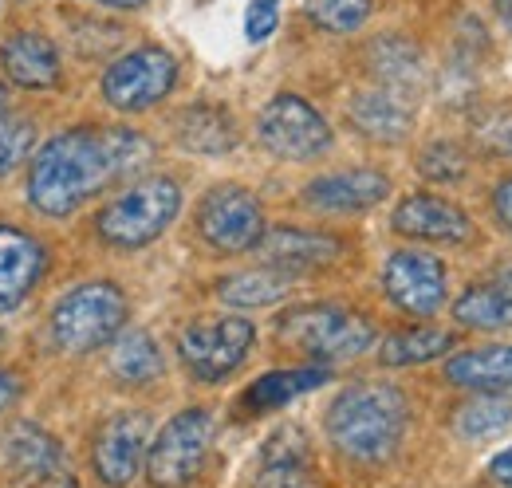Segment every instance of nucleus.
I'll return each mask as SVG.
<instances>
[{
    "label": "nucleus",
    "instance_id": "4",
    "mask_svg": "<svg viewBox=\"0 0 512 488\" xmlns=\"http://www.w3.org/2000/svg\"><path fill=\"white\" fill-rule=\"evenodd\" d=\"M127 323V296L107 284V280H91L71 288L64 300L52 311V339L56 347H64L71 355L107 347Z\"/></svg>",
    "mask_w": 512,
    "mask_h": 488
},
{
    "label": "nucleus",
    "instance_id": "32",
    "mask_svg": "<svg viewBox=\"0 0 512 488\" xmlns=\"http://www.w3.org/2000/svg\"><path fill=\"white\" fill-rule=\"evenodd\" d=\"M493 205H497V213H501V221L512 229V178L497 185V193H493Z\"/></svg>",
    "mask_w": 512,
    "mask_h": 488
},
{
    "label": "nucleus",
    "instance_id": "5",
    "mask_svg": "<svg viewBox=\"0 0 512 488\" xmlns=\"http://www.w3.org/2000/svg\"><path fill=\"white\" fill-rule=\"evenodd\" d=\"M182 209V189L170 178H142L99 213V237L115 248H142L158 241Z\"/></svg>",
    "mask_w": 512,
    "mask_h": 488
},
{
    "label": "nucleus",
    "instance_id": "36",
    "mask_svg": "<svg viewBox=\"0 0 512 488\" xmlns=\"http://www.w3.org/2000/svg\"><path fill=\"white\" fill-rule=\"evenodd\" d=\"M497 12L505 16V24L512 28V0H497Z\"/></svg>",
    "mask_w": 512,
    "mask_h": 488
},
{
    "label": "nucleus",
    "instance_id": "20",
    "mask_svg": "<svg viewBox=\"0 0 512 488\" xmlns=\"http://www.w3.org/2000/svg\"><path fill=\"white\" fill-rule=\"evenodd\" d=\"M351 122L359 134L375 142H402L410 134V107L398 99V91H363L351 99Z\"/></svg>",
    "mask_w": 512,
    "mask_h": 488
},
{
    "label": "nucleus",
    "instance_id": "16",
    "mask_svg": "<svg viewBox=\"0 0 512 488\" xmlns=\"http://www.w3.org/2000/svg\"><path fill=\"white\" fill-rule=\"evenodd\" d=\"M0 67L16 87L48 91L60 79V52L40 32H16L0 44Z\"/></svg>",
    "mask_w": 512,
    "mask_h": 488
},
{
    "label": "nucleus",
    "instance_id": "26",
    "mask_svg": "<svg viewBox=\"0 0 512 488\" xmlns=\"http://www.w3.org/2000/svg\"><path fill=\"white\" fill-rule=\"evenodd\" d=\"M449 343L453 339H449L446 331H438V327H410V331H394L386 339L379 359H383V366H418L446 355Z\"/></svg>",
    "mask_w": 512,
    "mask_h": 488
},
{
    "label": "nucleus",
    "instance_id": "13",
    "mask_svg": "<svg viewBox=\"0 0 512 488\" xmlns=\"http://www.w3.org/2000/svg\"><path fill=\"white\" fill-rule=\"evenodd\" d=\"M394 233L402 237H414V241H434V244H461L473 237V225L469 217L446 201V197H434V193H414L406 197L398 209H394Z\"/></svg>",
    "mask_w": 512,
    "mask_h": 488
},
{
    "label": "nucleus",
    "instance_id": "19",
    "mask_svg": "<svg viewBox=\"0 0 512 488\" xmlns=\"http://www.w3.org/2000/svg\"><path fill=\"white\" fill-rule=\"evenodd\" d=\"M446 378L461 390L505 394L512 390V347H477L461 351L446 363Z\"/></svg>",
    "mask_w": 512,
    "mask_h": 488
},
{
    "label": "nucleus",
    "instance_id": "29",
    "mask_svg": "<svg viewBox=\"0 0 512 488\" xmlns=\"http://www.w3.org/2000/svg\"><path fill=\"white\" fill-rule=\"evenodd\" d=\"M418 170H422L430 182H457V178H465L469 158H465V150L453 146V142H434V146L422 150Z\"/></svg>",
    "mask_w": 512,
    "mask_h": 488
},
{
    "label": "nucleus",
    "instance_id": "30",
    "mask_svg": "<svg viewBox=\"0 0 512 488\" xmlns=\"http://www.w3.org/2000/svg\"><path fill=\"white\" fill-rule=\"evenodd\" d=\"M32 142H36V126L28 119H4L0 115V178L12 174L28 154H32Z\"/></svg>",
    "mask_w": 512,
    "mask_h": 488
},
{
    "label": "nucleus",
    "instance_id": "34",
    "mask_svg": "<svg viewBox=\"0 0 512 488\" xmlns=\"http://www.w3.org/2000/svg\"><path fill=\"white\" fill-rule=\"evenodd\" d=\"M16 398H20V382H16L12 374H4V370H0V414H4Z\"/></svg>",
    "mask_w": 512,
    "mask_h": 488
},
{
    "label": "nucleus",
    "instance_id": "17",
    "mask_svg": "<svg viewBox=\"0 0 512 488\" xmlns=\"http://www.w3.org/2000/svg\"><path fill=\"white\" fill-rule=\"evenodd\" d=\"M256 252L284 272L296 268H316L339 256V241L323 237V233H308V229H264V237L256 241Z\"/></svg>",
    "mask_w": 512,
    "mask_h": 488
},
{
    "label": "nucleus",
    "instance_id": "10",
    "mask_svg": "<svg viewBox=\"0 0 512 488\" xmlns=\"http://www.w3.org/2000/svg\"><path fill=\"white\" fill-rule=\"evenodd\" d=\"M260 142L284 162H312L331 146V126L300 95H276L256 122Z\"/></svg>",
    "mask_w": 512,
    "mask_h": 488
},
{
    "label": "nucleus",
    "instance_id": "1",
    "mask_svg": "<svg viewBox=\"0 0 512 488\" xmlns=\"http://www.w3.org/2000/svg\"><path fill=\"white\" fill-rule=\"evenodd\" d=\"M150 162V142L123 126H75L56 134L28 170V201L44 217H71L107 182H123Z\"/></svg>",
    "mask_w": 512,
    "mask_h": 488
},
{
    "label": "nucleus",
    "instance_id": "3",
    "mask_svg": "<svg viewBox=\"0 0 512 488\" xmlns=\"http://www.w3.org/2000/svg\"><path fill=\"white\" fill-rule=\"evenodd\" d=\"M276 335L316 363H347L375 347V327L347 307H304L276 323Z\"/></svg>",
    "mask_w": 512,
    "mask_h": 488
},
{
    "label": "nucleus",
    "instance_id": "38",
    "mask_svg": "<svg viewBox=\"0 0 512 488\" xmlns=\"http://www.w3.org/2000/svg\"><path fill=\"white\" fill-rule=\"evenodd\" d=\"M509 142H512V138H509Z\"/></svg>",
    "mask_w": 512,
    "mask_h": 488
},
{
    "label": "nucleus",
    "instance_id": "12",
    "mask_svg": "<svg viewBox=\"0 0 512 488\" xmlns=\"http://www.w3.org/2000/svg\"><path fill=\"white\" fill-rule=\"evenodd\" d=\"M150 441V422L146 414H115L107 426L99 429L95 449H91V465L99 473V481L111 488H127L138 469H142V453Z\"/></svg>",
    "mask_w": 512,
    "mask_h": 488
},
{
    "label": "nucleus",
    "instance_id": "27",
    "mask_svg": "<svg viewBox=\"0 0 512 488\" xmlns=\"http://www.w3.org/2000/svg\"><path fill=\"white\" fill-rule=\"evenodd\" d=\"M509 422H512V402H505L501 394H485V398H477V402H469V406L457 410L453 429H457L461 437L477 441V437H493V433H501Z\"/></svg>",
    "mask_w": 512,
    "mask_h": 488
},
{
    "label": "nucleus",
    "instance_id": "33",
    "mask_svg": "<svg viewBox=\"0 0 512 488\" xmlns=\"http://www.w3.org/2000/svg\"><path fill=\"white\" fill-rule=\"evenodd\" d=\"M489 473H493V481H497V485L512 488V445L505 449V453H501V457H493Z\"/></svg>",
    "mask_w": 512,
    "mask_h": 488
},
{
    "label": "nucleus",
    "instance_id": "7",
    "mask_svg": "<svg viewBox=\"0 0 512 488\" xmlns=\"http://www.w3.org/2000/svg\"><path fill=\"white\" fill-rule=\"evenodd\" d=\"M178 83V60L166 48H134L123 60H115L103 75V99L115 111H150L158 107Z\"/></svg>",
    "mask_w": 512,
    "mask_h": 488
},
{
    "label": "nucleus",
    "instance_id": "21",
    "mask_svg": "<svg viewBox=\"0 0 512 488\" xmlns=\"http://www.w3.org/2000/svg\"><path fill=\"white\" fill-rule=\"evenodd\" d=\"M331 374L323 366H296V370H272V374H260L253 386L245 390V406L253 414H264V410H280L288 406L292 398L308 394V390H320Z\"/></svg>",
    "mask_w": 512,
    "mask_h": 488
},
{
    "label": "nucleus",
    "instance_id": "35",
    "mask_svg": "<svg viewBox=\"0 0 512 488\" xmlns=\"http://www.w3.org/2000/svg\"><path fill=\"white\" fill-rule=\"evenodd\" d=\"M95 4H107V8H138L146 0H95Z\"/></svg>",
    "mask_w": 512,
    "mask_h": 488
},
{
    "label": "nucleus",
    "instance_id": "15",
    "mask_svg": "<svg viewBox=\"0 0 512 488\" xmlns=\"http://www.w3.org/2000/svg\"><path fill=\"white\" fill-rule=\"evenodd\" d=\"M386 193H390V182L379 170H343V174L316 178L304 189V201L323 213H359L379 205Z\"/></svg>",
    "mask_w": 512,
    "mask_h": 488
},
{
    "label": "nucleus",
    "instance_id": "22",
    "mask_svg": "<svg viewBox=\"0 0 512 488\" xmlns=\"http://www.w3.org/2000/svg\"><path fill=\"white\" fill-rule=\"evenodd\" d=\"M292 292V272L284 268H249V272H237V276H225L217 296L229 307H272L280 304L284 296Z\"/></svg>",
    "mask_w": 512,
    "mask_h": 488
},
{
    "label": "nucleus",
    "instance_id": "11",
    "mask_svg": "<svg viewBox=\"0 0 512 488\" xmlns=\"http://www.w3.org/2000/svg\"><path fill=\"white\" fill-rule=\"evenodd\" d=\"M383 288L406 315H434L446 304V264L434 252L402 248L386 260Z\"/></svg>",
    "mask_w": 512,
    "mask_h": 488
},
{
    "label": "nucleus",
    "instance_id": "37",
    "mask_svg": "<svg viewBox=\"0 0 512 488\" xmlns=\"http://www.w3.org/2000/svg\"><path fill=\"white\" fill-rule=\"evenodd\" d=\"M0 115H4V87H0Z\"/></svg>",
    "mask_w": 512,
    "mask_h": 488
},
{
    "label": "nucleus",
    "instance_id": "6",
    "mask_svg": "<svg viewBox=\"0 0 512 488\" xmlns=\"http://www.w3.org/2000/svg\"><path fill=\"white\" fill-rule=\"evenodd\" d=\"M213 433H217V422L201 406L170 418L146 449V481L154 488L190 485L201 461H205V453H209V445H213Z\"/></svg>",
    "mask_w": 512,
    "mask_h": 488
},
{
    "label": "nucleus",
    "instance_id": "25",
    "mask_svg": "<svg viewBox=\"0 0 512 488\" xmlns=\"http://www.w3.org/2000/svg\"><path fill=\"white\" fill-rule=\"evenodd\" d=\"M111 374L127 386H142V382L162 378V351H158L154 335L127 331V335L111 339Z\"/></svg>",
    "mask_w": 512,
    "mask_h": 488
},
{
    "label": "nucleus",
    "instance_id": "23",
    "mask_svg": "<svg viewBox=\"0 0 512 488\" xmlns=\"http://www.w3.org/2000/svg\"><path fill=\"white\" fill-rule=\"evenodd\" d=\"M4 449H8V461L28 477V481H40L48 473H56L64 465L60 457V445L52 433H44L40 426H12L4 437Z\"/></svg>",
    "mask_w": 512,
    "mask_h": 488
},
{
    "label": "nucleus",
    "instance_id": "24",
    "mask_svg": "<svg viewBox=\"0 0 512 488\" xmlns=\"http://www.w3.org/2000/svg\"><path fill=\"white\" fill-rule=\"evenodd\" d=\"M178 142L193 154H229L237 146V130L221 107H190L178 115Z\"/></svg>",
    "mask_w": 512,
    "mask_h": 488
},
{
    "label": "nucleus",
    "instance_id": "28",
    "mask_svg": "<svg viewBox=\"0 0 512 488\" xmlns=\"http://www.w3.org/2000/svg\"><path fill=\"white\" fill-rule=\"evenodd\" d=\"M304 12L327 32H355L371 16V0H304Z\"/></svg>",
    "mask_w": 512,
    "mask_h": 488
},
{
    "label": "nucleus",
    "instance_id": "31",
    "mask_svg": "<svg viewBox=\"0 0 512 488\" xmlns=\"http://www.w3.org/2000/svg\"><path fill=\"white\" fill-rule=\"evenodd\" d=\"M276 20H280L276 0H253V4H249V12H245V36H249L253 44L268 40V36L276 32Z\"/></svg>",
    "mask_w": 512,
    "mask_h": 488
},
{
    "label": "nucleus",
    "instance_id": "9",
    "mask_svg": "<svg viewBox=\"0 0 512 488\" xmlns=\"http://www.w3.org/2000/svg\"><path fill=\"white\" fill-rule=\"evenodd\" d=\"M197 233L205 237L209 248H217L221 256L249 252L264 237V209H260V201L249 189L217 185L197 205Z\"/></svg>",
    "mask_w": 512,
    "mask_h": 488
},
{
    "label": "nucleus",
    "instance_id": "2",
    "mask_svg": "<svg viewBox=\"0 0 512 488\" xmlns=\"http://www.w3.org/2000/svg\"><path fill=\"white\" fill-rule=\"evenodd\" d=\"M406 429V398L386 382L347 386L327 410V437L351 461H386Z\"/></svg>",
    "mask_w": 512,
    "mask_h": 488
},
{
    "label": "nucleus",
    "instance_id": "14",
    "mask_svg": "<svg viewBox=\"0 0 512 488\" xmlns=\"http://www.w3.org/2000/svg\"><path fill=\"white\" fill-rule=\"evenodd\" d=\"M40 272H44V244L28 229L0 225V311L24 304Z\"/></svg>",
    "mask_w": 512,
    "mask_h": 488
},
{
    "label": "nucleus",
    "instance_id": "8",
    "mask_svg": "<svg viewBox=\"0 0 512 488\" xmlns=\"http://www.w3.org/2000/svg\"><path fill=\"white\" fill-rule=\"evenodd\" d=\"M256 331L245 315H225V319H209V323H193L182 331L178 355L197 382H221L225 374H233L237 366L249 359Z\"/></svg>",
    "mask_w": 512,
    "mask_h": 488
},
{
    "label": "nucleus",
    "instance_id": "18",
    "mask_svg": "<svg viewBox=\"0 0 512 488\" xmlns=\"http://www.w3.org/2000/svg\"><path fill=\"white\" fill-rule=\"evenodd\" d=\"M453 315L461 327H473V331H505L512 327V268H501L493 280L469 288L457 304Z\"/></svg>",
    "mask_w": 512,
    "mask_h": 488
}]
</instances>
